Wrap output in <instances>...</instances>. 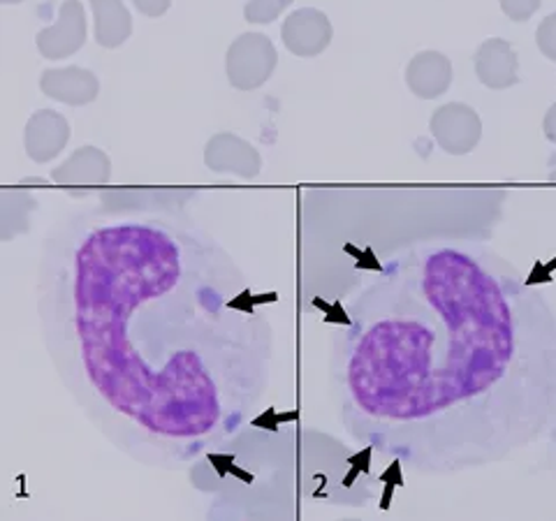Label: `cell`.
<instances>
[{
  "label": "cell",
  "mask_w": 556,
  "mask_h": 521,
  "mask_svg": "<svg viewBox=\"0 0 556 521\" xmlns=\"http://www.w3.org/2000/svg\"><path fill=\"white\" fill-rule=\"evenodd\" d=\"M42 320L61 376L132 445L184 455L263 398L265 300L212 241L169 220L100 223L47 257Z\"/></svg>",
  "instance_id": "1"
},
{
  "label": "cell",
  "mask_w": 556,
  "mask_h": 521,
  "mask_svg": "<svg viewBox=\"0 0 556 521\" xmlns=\"http://www.w3.org/2000/svg\"><path fill=\"white\" fill-rule=\"evenodd\" d=\"M348 322V431L413 471L494 463L556 427V310L498 257H406Z\"/></svg>",
  "instance_id": "2"
},
{
  "label": "cell",
  "mask_w": 556,
  "mask_h": 521,
  "mask_svg": "<svg viewBox=\"0 0 556 521\" xmlns=\"http://www.w3.org/2000/svg\"><path fill=\"white\" fill-rule=\"evenodd\" d=\"M278 54L263 33H241L225 56V73L237 91H255L274 75Z\"/></svg>",
  "instance_id": "3"
},
{
  "label": "cell",
  "mask_w": 556,
  "mask_h": 521,
  "mask_svg": "<svg viewBox=\"0 0 556 521\" xmlns=\"http://www.w3.org/2000/svg\"><path fill=\"white\" fill-rule=\"evenodd\" d=\"M431 135L439 147L450 155L471 153L482 137V120L468 104L450 102L431 116Z\"/></svg>",
  "instance_id": "4"
},
{
  "label": "cell",
  "mask_w": 556,
  "mask_h": 521,
  "mask_svg": "<svg viewBox=\"0 0 556 521\" xmlns=\"http://www.w3.org/2000/svg\"><path fill=\"white\" fill-rule=\"evenodd\" d=\"M86 42V12L79 0H63L56 24L42 28L35 38L47 61H61L77 54Z\"/></svg>",
  "instance_id": "5"
},
{
  "label": "cell",
  "mask_w": 556,
  "mask_h": 521,
  "mask_svg": "<svg viewBox=\"0 0 556 521\" xmlns=\"http://www.w3.org/2000/svg\"><path fill=\"white\" fill-rule=\"evenodd\" d=\"M281 38L290 54L300 59L320 56L334 38L332 22L316 8H302L292 12L283 22Z\"/></svg>",
  "instance_id": "6"
},
{
  "label": "cell",
  "mask_w": 556,
  "mask_h": 521,
  "mask_svg": "<svg viewBox=\"0 0 556 521\" xmlns=\"http://www.w3.org/2000/svg\"><path fill=\"white\" fill-rule=\"evenodd\" d=\"M204 165L214 174L255 179L263 171V155L247 139L232 132H218L204 147Z\"/></svg>",
  "instance_id": "7"
},
{
  "label": "cell",
  "mask_w": 556,
  "mask_h": 521,
  "mask_svg": "<svg viewBox=\"0 0 556 521\" xmlns=\"http://www.w3.org/2000/svg\"><path fill=\"white\" fill-rule=\"evenodd\" d=\"M40 89L49 100L70 104V107H84L98 100L100 81L86 67H49L40 77Z\"/></svg>",
  "instance_id": "8"
},
{
  "label": "cell",
  "mask_w": 556,
  "mask_h": 521,
  "mask_svg": "<svg viewBox=\"0 0 556 521\" xmlns=\"http://www.w3.org/2000/svg\"><path fill=\"white\" fill-rule=\"evenodd\" d=\"M70 124L59 112H35L24 130V149L33 163H51L67 147Z\"/></svg>",
  "instance_id": "9"
},
{
  "label": "cell",
  "mask_w": 556,
  "mask_h": 521,
  "mask_svg": "<svg viewBox=\"0 0 556 521\" xmlns=\"http://www.w3.org/2000/svg\"><path fill=\"white\" fill-rule=\"evenodd\" d=\"M112 179L110 155L98 147L77 149L65 163L51 171V181L65 188L79 186H104Z\"/></svg>",
  "instance_id": "10"
},
{
  "label": "cell",
  "mask_w": 556,
  "mask_h": 521,
  "mask_svg": "<svg viewBox=\"0 0 556 521\" xmlns=\"http://www.w3.org/2000/svg\"><path fill=\"white\" fill-rule=\"evenodd\" d=\"M476 75L486 89L503 91L519 81V63L510 42L492 38L476 51Z\"/></svg>",
  "instance_id": "11"
},
{
  "label": "cell",
  "mask_w": 556,
  "mask_h": 521,
  "mask_svg": "<svg viewBox=\"0 0 556 521\" xmlns=\"http://www.w3.org/2000/svg\"><path fill=\"white\" fill-rule=\"evenodd\" d=\"M408 89L422 100L441 98L452 84V63L441 51H420L406 67Z\"/></svg>",
  "instance_id": "12"
},
{
  "label": "cell",
  "mask_w": 556,
  "mask_h": 521,
  "mask_svg": "<svg viewBox=\"0 0 556 521\" xmlns=\"http://www.w3.org/2000/svg\"><path fill=\"white\" fill-rule=\"evenodd\" d=\"M91 10L100 47L116 49L132 35V16L124 0H91Z\"/></svg>",
  "instance_id": "13"
},
{
  "label": "cell",
  "mask_w": 556,
  "mask_h": 521,
  "mask_svg": "<svg viewBox=\"0 0 556 521\" xmlns=\"http://www.w3.org/2000/svg\"><path fill=\"white\" fill-rule=\"evenodd\" d=\"M290 5L292 0H249L247 8H243V20L255 26H267L278 20Z\"/></svg>",
  "instance_id": "14"
},
{
  "label": "cell",
  "mask_w": 556,
  "mask_h": 521,
  "mask_svg": "<svg viewBox=\"0 0 556 521\" xmlns=\"http://www.w3.org/2000/svg\"><path fill=\"white\" fill-rule=\"evenodd\" d=\"M535 45L543 51V56L556 61V12L549 14L535 30Z\"/></svg>",
  "instance_id": "15"
},
{
  "label": "cell",
  "mask_w": 556,
  "mask_h": 521,
  "mask_svg": "<svg viewBox=\"0 0 556 521\" xmlns=\"http://www.w3.org/2000/svg\"><path fill=\"white\" fill-rule=\"evenodd\" d=\"M501 10L506 12L508 20L513 22H529L531 16L541 8L543 0H498Z\"/></svg>",
  "instance_id": "16"
},
{
  "label": "cell",
  "mask_w": 556,
  "mask_h": 521,
  "mask_svg": "<svg viewBox=\"0 0 556 521\" xmlns=\"http://www.w3.org/2000/svg\"><path fill=\"white\" fill-rule=\"evenodd\" d=\"M132 3L149 20H159L172 8V0H132Z\"/></svg>",
  "instance_id": "17"
},
{
  "label": "cell",
  "mask_w": 556,
  "mask_h": 521,
  "mask_svg": "<svg viewBox=\"0 0 556 521\" xmlns=\"http://www.w3.org/2000/svg\"><path fill=\"white\" fill-rule=\"evenodd\" d=\"M543 130H545V137L549 139V142L556 144V104H552V107L547 110L545 120H543Z\"/></svg>",
  "instance_id": "18"
},
{
  "label": "cell",
  "mask_w": 556,
  "mask_h": 521,
  "mask_svg": "<svg viewBox=\"0 0 556 521\" xmlns=\"http://www.w3.org/2000/svg\"><path fill=\"white\" fill-rule=\"evenodd\" d=\"M0 3H3V5H20V3H24V0H0Z\"/></svg>",
  "instance_id": "19"
},
{
  "label": "cell",
  "mask_w": 556,
  "mask_h": 521,
  "mask_svg": "<svg viewBox=\"0 0 556 521\" xmlns=\"http://www.w3.org/2000/svg\"><path fill=\"white\" fill-rule=\"evenodd\" d=\"M552 181H556V171H552V177H549Z\"/></svg>",
  "instance_id": "20"
}]
</instances>
